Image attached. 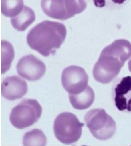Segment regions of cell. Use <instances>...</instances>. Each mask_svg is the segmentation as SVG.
<instances>
[{"label":"cell","instance_id":"19","mask_svg":"<svg viewBox=\"0 0 131 146\" xmlns=\"http://www.w3.org/2000/svg\"><path fill=\"white\" fill-rule=\"evenodd\" d=\"M128 68H129L130 72H131V59L129 60V63H128Z\"/></svg>","mask_w":131,"mask_h":146},{"label":"cell","instance_id":"8","mask_svg":"<svg viewBox=\"0 0 131 146\" xmlns=\"http://www.w3.org/2000/svg\"><path fill=\"white\" fill-rule=\"evenodd\" d=\"M114 104L119 111L131 113V76L118 79L112 89Z\"/></svg>","mask_w":131,"mask_h":146},{"label":"cell","instance_id":"17","mask_svg":"<svg viewBox=\"0 0 131 146\" xmlns=\"http://www.w3.org/2000/svg\"><path fill=\"white\" fill-rule=\"evenodd\" d=\"M65 5L70 18L82 13L87 6L85 0H65Z\"/></svg>","mask_w":131,"mask_h":146},{"label":"cell","instance_id":"3","mask_svg":"<svg viewBox=\"0 0 131 146\" xmlns=\"http://www.w3.org/2000/svg\"><path fill=\"white\" fill-rule=\"evenodd\" d=\"M85 122L91 133L98 140L110 139L116 132V122L103 109L89 111L85 116Z\"/></svg>","mask_w":131,"mask_h":146},{"label":"cell","instance_id":"9","mask_svg":"<svg viewBox=\"0 0 131 146\" xmlns=\"http://www.w3.org/2000/svg\"><path fill=\"white\" fill-rule=\"evenodd\" d=\"M27 89L26 82L16 76L6 78L1 84L2 96L8 100L21 98L26 94Z\"/></svg>","mask_w":131,"mask_h":146},{"label":"cell","instance_id":"2","mask_svg":"<svg viewBox=\"0 0 131 146\" xmlns=\"http://www.w3.org/2000/svg\"><path fill=\"white\" fill-rule=\"evenodd\" d=\"M83 125L74 114L69 112L61 113L54 121V134L61 143L67 145L74 144L80 138Z\"/></svg>","mask_w":131,"mask_h":146},{"label":"cell","instance_id":"4","mask_svg":"<svg viewBox=\"0 0 131 146\" xmlns=\"http://www.w3.org/2000/svg\"><path fill=\"white\" fill-rule=\"evenodd\" d=\"M42 113V108L37 100L24 99L13 108L9 120L14 127L23 129L37 123Z\"/></svg>","mask_w":131,"mask_h":146},{"label":"cell","instance_id":"5","mask_svg":"<svg viewBox=\"0 0 131 146\" xmlns=\"http://www.w3.org/2000/svg\"><path fill=\"white\" fill-rule=\"evenodd\" d=\"M124 62L112 54L101 52L99 59L94 66L93 74L98 82L106 84L117 77Z\"/></svg>","mask_w":131,"mask_h":146},{"label":"cell","instance_id":"16","mask_svg":"<svg viewBox=\"0 0 131 146\" xmlns=\"http://www.w3.org/2000/svg\"><path fill=\"white\" fill-rule=\"evenodd\" d=\"M23 145H46L47 137L41 129H35L27 132L23 137Z\"/></svg>","mask_w":131,"mask_h":146},{"label":"cell","instance_id":"1","mask_svg":"<svg viewBox=\"0 0 131 146\" xmlns=\"http://www.w3.org/2000/svg\"><path fill=\"white\" fill-rule=\"evenodd\" d=\"M67 36L65 25L55 21H44L32 28L27 35L31 48L43 56L55 54L63 44Z\"/></svg>","mask_w":131,"mask_h":146},{"label":"cell","instance_id":"6","mask_svg":"<svg viewBox=\"0 0 131 146\" xmlns=\"http://www.w3.org/2000/svg\"><path fill=\"white\" fill-rule=\"evenodd\" d=\"M88 82V76L85 69L77 66H70L63 69L61 84L70 94H79L84 90Z\"/></svg>","mask_w":131,"mask_h":146},{"label":"cell","instance_id":"14","mask_svg":"<svg viewBox=\"0 0 131 146\" xmlns=\"http://www.w3.org/2000/svg\"><path fill=\"white\" fill-rule=\"evenodd\" d=\"M23 8V0H1V13L6 17L16 16Z\"/></svg>","mask_w":131,"mask_h":146},{"label":"cell","instance_id":"7","mask_svg":"<svg viewBox=\"0 0 131 146\" xmlns=\"http://www.w3.org/2000/svg\"><path fill=\"white\" fill-rule=\"evenodd\" d=\"M17 72L21 77L30 81L41 79L46 71L45 64L33 54L21 58L16 66Z\"/></svg>","mask_w":131,"mask_h":146},{"label":"cell","instance_id":"12","mask_svg":"<svg viewBox=\"0 0 131 146\" xmlns=\"http://www.w3.org/2000/svg\"><path fill=\"white\" fill-rule=\"evenodd\" d=\"M95 95L92 87L88 86L83 92L76 94H70L69 99L75 109L83 110L88 108L94 101Z\"/></svg>","mask_w":131,"mask_h":146},{"label":"cell","instance_id":"18","mask_svg":"<svg viewBox=\"0 0 131 146\" xmlns=\"http://www.w3.org/2000/svg\"><path fill=\"white\" fill-rule=\"evenodd\" d=\"M94 5L98 8H103L106 6V0H93ZM126 0H111V1L116 5H122Z\"/></svg>","mask_w":131,"mask_h":146},{"label":"cell","instance_id":"15","mask_svg":"<svg viewBox=\"0 0 131 146\" xmlns=\"http://www.w3.org/2000/svg\"><path fill=\"white\" fill-rule=\"evenodd\" d=\"M14 57V48L8 42H1V73L4 74L8 71L11 65Z\"/></svg>","mask_w":131,"mask_h":146},{"label":"cell","instance_id":"10","mask_svg":"<svg viewBox=\"0 0 131 146\" xmlns=\"http://www.w3.org/2000/svg\"><path fill=\"white\" fill-rule=\"evenodd\" d=\"M41 8L47 16L65 21L70 18L65 5V0H41Z\"/></svg>","mask_w":131,"mask_h":146},{"label":"cell","instance_id":"11","mask_svg":"<svg viewBox=\"0 0 131 146\" xmlns=\"http://www.w3.org/2000/svg\"><path fill=\"white\" fill-rule=\"evenodd\" d=\"M102 52L112 54L125 63L131 57V43L126 40H116L105 47Z\"/></svg>","mask_w":131,"mask_h":146},{"label":"cell","instance_id":"13","mask_svg":"<svg viewBox=\"0 0 131 146\" xmlns=\"http://www.w3.org/2000/svg\"><path fill=\"white\" fill-rule=\"evenodd\" d=\"M35 20L34 11L25 6L22 11L17 16L11 17V23L13 27L18 31H24Z\"/></svg>","mask_w":131,"mask_h":146}]
</instances>
